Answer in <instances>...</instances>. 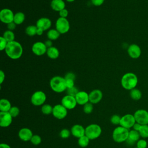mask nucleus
Wrapping results in <instances>:
<instances>
[{"label": "nucleus", "instance_id": "obj_1", "mask_svg": "<svg viewBox=\"0 0 148 148\" xmlns=\"http://www.w3.org/2000/svg\"><path fill=\"white\" fill-rule=\"evenodd\" d=\"M5 51L8 57L10 58L12 60H17L22 56L23 49L19 42L14 40L8 42Z\"/></svg>", "mask_w": 148, "mask_h": 148}, {"label": "nucleus", "instance_id": "obj_2", "mask_svg": "<svg viewBox=\"0 0 148 148\" xmlns=\"http://www.w3.org/2000/svg\"><path fill=\"white\" fill-rule=\"evenodd\" d=\"M120 82L123 88L130 91L136 87L138 83V79L135 73L127 72L123 75Z\"/></svg>", "mask_w": 148, "mask_h": 148}, {"label": "nucleus", "instance_id": "obj_3", "mask_svg": "<svg viewBox=\"0 0 148 148\" xmlns=\"http://www.w3.org/2000/svg\"><path fill=\"white\" fill-rule=\"evenodd\" d=\"M50 87L55 92L61 93L66 90L65 79L64 77L60 76H55L50 80Z\"/></svg>", "mask_w": 148, "mask_h": 148}, {"label": "nucleus", "instance_id": "obj_4", "mask_svg": "<svg viewBox=\"0 0 148 148\" xmlns=\"http://www.w3.org/2000/svg\"><path fill=\"white\" fill-rule=\"evenodd\" d=\"M130 130L120 125L116 127L112 132V138L115 142L122 143L125 142L128 137Z\"/></svg>", "mask_w": 148, "mask_h": 148}, {"label": "nucleus", "instance_id": "obj_5", "mask_svg": "<svg viewBox=\"0 0 148 148\" xmlns=\"http://www.w3.org/2000/svg\"><path fill=\"white\" fill-rule=\"evenodd\" d=\"M102 134V128L97 124H91L85 128V135L90 140H94L98 138Z\"/></svg>", "mask_w": 148, "mask_h": 148}, {"label": "nucleus", "instance_id": "obj_6", "mask_svg": "<svg viewBox=\"0 0 148 148\" xmlns=\"http://www.w3.org/2000/svg\"><path fill=\"white\" fill-rule=\"evenodd\" d=\"M46 94L40 90L34 92L31 97V102L34 106H42L46 101Z\"/></svg>", "mask_w": 148, "mask_h": 148}, {"label": "nucleus", "instance_id": "obj_7", "mask_svg": "<svg viewBox=\"0 0 148 148\" xmlns=\"http://www.w3.org/2000/svg\"><path fill=\"white\" fill-rule=\"evenodd\" d=\"M56 29L61 34L68 32L70 29V24L66 18L59 17L56 22Z\"/></svg>", "mask_w": 148, "mask_h": 148}, {"label": "nucleus", "instance_id": "obj_8", "mask_svg": "<svg viewBox=\"0 0 148 148\" xmlns=\"http://www.w3.org/2000/svg\"><path fill=\"white\" fill-rule=\"evenodd\" d=\"M136 123L141 125L148 124V111L145 109H138L134 114Z\"/></svg>", "mask_w": 148, "mask_h": 148}, {"label": "nucleus", "instance_id": "obj_9", "mask_svg": "<svg viewBox=\"0 0 148 148\" xmlns=\"http://www.w3.org/2000/svg\"><path fill=\"white\" fill-rule=\"evenodd\" d=\"M68 114L66 109L62 104H57L53 106L52 114L57 119L62 120L65 118Z\"/></svg>", "mask_w": 148, "mask_h": 148}, {"label": "nucleus", "instance_id": "obj_10", "mask_svg": "<svg viewBox=\"0 0 148 148\" xmlns=\"http://www.w3.org/2000/svg\"><path fill=\"white\" fill-rule=\"evenodd\" d=\"M14 14L13 11L9 9L5 8L0 12V20L2 23L8 24L14 20Z\"/></svg>", "mask_w": 148, "mask_h": 148}, {"label": "nucleus", "instance_id": "obj_11", "mask_svg": "<svg viewBox=\"0 0 148 148\" xmlns=\"http://www.w3.org/2000/svg\"><path fill=\"white\" fill-rule=\"evenodd\" d=\"M61 104H62L68 110L73 109L77 105L75 97L68 94L62 98Z\"/></svg>", "mask_w": 148, "mask_h": 148}, {"label": "nucleus", "instance_id": "obj_12", "mask_svg": "<svg viewBox=\"0 0 148 148\" xmlns=\"http://www.w3.org/2000/svg\"><path fill=\"white\" fill-rule=\"evenodd\" d=\"M135 123L136 121L134 114H126L121 117L120 125L130 130L132 128Z\"/></svg>", "mask_w": 148, "mask_h": 148}, {"label": "nucleus", "instance_id": "obj_13", "mask_svg": "<svg viewBox=\"0 0 148 148\" xmlns=\"http://www.w3.org/2000/svg\"><path fill=\"white\" fill-rule=\"evenodd\" d=\"M32 53L38 56H41L46 53L47 47L45 43L42 42H36L34 43L32 46Z\"/></svg>", "mask_w": 148, "mask_h": 148}, {"label": "nucleus", "instance_id": "obj_14", "mask_svg": "<svg viewBox=\"0 0 148 148\" xmlns=\"http://www.w3.org/2000/svg\"><path fill=\"white\" fill-rule=\"evenodd\" d=\"M127 53L128 56L132 59L138 58L142 53L140 47L135 43L131 44L127 49Z\"/></svg>", "mask_w": 148, "mask_h": 148}, {"label": "nucleus", "instance_id": "obj_15", "mask_svg": "<svg viewBox=\"0 0 148 148\" xmlns=\"http://www.w3.org/2000/svg\"><path fill=\"white\" fill-rule=\"evenodd\" d=\"M89 95V102L92 104H97L99 103L102 99L103 93L101 90L99 89H94L92 90Z\"/></svg>", "mask_w": 148, "mask_h": 148}, {"label": "nucleus", "instance_id": "obj_16", "mask_svg": "<svg viewBox=\"0 0 148 148\" xmlns=\"http://www.w3.org/2000/svg\"><path fill=\"white\" fill-rule=\"evenodd\" d=\"M13 117L9 112H0V126L6 128L10 126L12 123Z\"/></svg>", "mask_w": 148, "mask_h": 148}, {"label": "nucleus", "instance_id": "obj_17", "mask_svg": "<svg viewBox=\"0 0 148 148\" xmlns=\"http://www.w3.org/2000/svg\"><path fill=\"white\" fill-rule=\"evenodd\" d=\"M33 135L34 134L31 130L27 127L21 128L18 132V138L20 140L24 142L30 141Z\"/></svg>", "mask_w": 148, "mask_h": 148}, {"label": "nucleus", "instance_id": "obj_18", "mask_svg": "<svg viewBox=\"0 0 148 148\" xmlns=\"http://www.w3.org/2000/svg\"><path fill=\"white\" fill-rule=\"evenodd\" d=\"M36 26L38 28L42 29L43 31L49 30L51 26V21L47 17H41L36 23Z\"/></svg>", "mask_w": 148, "mask_h": 148}, {"label": "nucleus", "instance_id": "obj_19", "mask_svg": "<svg viewBox=\"0 0 148 148\" xmlns=\"http://www.w3.org/2000/svg\"><path fill=\"white\" fill-rule=\"evenodd\" d=\"M77 103L79 105H84L89 102V95L84 91H79L75 95Z\"/></svg>", "mask_w": 148, "mask_h": 148}, {"label": "nucleus", "instance_id": "obj_20", "mask_svg": "<svg viewBox=\"0 0 148 148\" xmlns=\"http://www.w3.org/2000/svg\"><path fill=\"white\" fill-rule=\"evenodd\" d=\"M71 135L75 138H79L85 135V128L80 124H75L71 128Z\"/></svg>", "mask_w": 148, "mask_h": 148}, {"label": "nucleus", "instance_id": "obj_21", "mask_svg": "<svg viewBox=\"0 0 148 148\" xmlns=\"http://www.w3.org/2000/svg\"><path fill=\"white\" fill-rule=\"evenodd\" d=\"M140 136L138 131L134 130H131L129 131L128 137L125 142L129 145H134L140 139Z\"/></svg>", "mask_w": 148, "mask_h": 148}, {"label": "nucleus", "instance_id": "obj_22", "mask_svg": "<svg viewBox=\"0 0 148 148\" xmlns=\"http://www.w3.org/2000/svg\"><path fill=\"white\" fill-rule=\"evenodd\" d=\"M50 6L53 10L59 12L65 8V3L63 0H52Z\"/></svg>", "mask_w": 148, "mask_h": 148}, {"label": "nucleus", "instance_id": "obj_23", "mask_svg": "<svg viewBox=\"0 0 148 148\" xmlns=\"http://www.w3.org/2000/svg\"><path fill=\"white\" fill-rule=\"evenodd\" d=\"M46 54L49 58L52 60L57 59L60 56V51L58 49L54 46H51L50 47L47 48Z\"/></svg>", "mask_w": 148, "mask_h": 148}, {"label": "nucleus", "instance_id": "obj_24", "mask_svg": "<svg viewBox=\"0 0 148 148\" xmlns=\"http://www.w3.org/2000/svg\"><path fill=\"white\" fill-rule=\"evenodd\" d=\"M10 102L5 98H2L0 100V111L1 112H9L12 108Z\"/></svg>", "mask_w": 148, "mask_h": 148}, {"label": "nucleus", "instance_id": "obj_25", "mask_svg": "<svg viewBox=\"0 0 148 148\" xmlns=\"http://www.w3.org/2000/svg\"><path fill=\"white\" fill-rule=\"evenodd\" d=\"M60 34L56 29H50L47 32V37L51 40H55L60 37Z\"/></svg>", "mask_w": 148, "mask_h": 148}, {"label": "nucleus", "instance_id": "obj_26", "mask_svg": "<svg viewBox=\"0 0 148 148\" xmlns=\"http://www.w3.org/2000/svg\"><path fill=\"white\" fill-rule=\"evenodd\" d=\"M25 14L21 12H18L14 14L13 22L16 25L21 24L25 20Z\"/></svg>", "mask_w": 148, "mask_h": 148}, {"label": "nucleus", "instance_id": "obj_27", "mask_svg": "<svg viewBox=\"0 0 148 148\" xmlns=\"http://www.w3.org/2000/svg\"><path fill=\"white\" fill-rule=\"evenodd\" d=\"M130 96L134 101H138L142 98V92L138 88H134L130 91Z\"/></svg>", "mask_w": 148, "mask_h": 148}, {"label": "nucleus", "instance_id": "obj_28", "mask_svg": "<svg viewBox=\"0 0 148 148\" xmlns=\"http://www.w3.org/2000/svg\"><path fill=\"white\" fill-rule=\"evenodd\" d=\"M2 36L7 40L8 42L14 41L15 39V35L13 31L8 29L3 32Z\"/></svg>", "mask_w": 148, "mask_h": 148}, {"label": "nucleus", "instance_id": "obj_29", "mask_svg": "<svg viewBox=\"0 0 148 148\" xmlns=\"http://www.w3.org/2000/svg\"><path fill=\"white\" fill-rule=\"evenodd\" d=\"M90 139L85 135L79 138L77 140V143L79 146L81 147H87L90 143Z\"/></svg>", "mask_w": 148, "mask_h": 148}, {"label": "nucleus", "instance_id": "obj_30", "mask_svg": "<svg viewBox=\"0 0 148 148\" xmlns=\"http://www.w3.org/2000/svg\"><path fill=\"white\" fill-rule=\"evenodd\" d=\"M53 106L48 103L43 104L41 107V112L45 115H49L52 114Z\"/></svg>", "mask_w": 148, "mask_h": 148}, {"label": "nucleus", "instance_id": "obj_31", "mask_svg": "<svg viewBox=\"0 0 148 148\" xmlns=\"http://www.w3.org/2000/svg\"><path fill=\"white\" fill-rule=\"evenodd\" d=\"M37 27L34 25H30L25 28V34L30 36H33L36 35Z\"/></svg>", "mask_w": 148, "mask_h": 148}, {"label": "nucleus", "instance_id": "obj_32", "mask_svg": "<svg viewBox=\"0 0 148 148\" xmlns=\"http://www.w3.org/2000/svg\"><path fill=\"white\" fill-rule=\"evenodd\" d=\"M138 132L140 134V137H142V138H148V124L142 125Z\"/></svg>", "mask_w": 148, "mask_h": 148}, {"label": "nucleus", "instance_id": "obj_33", "mask_svg": "<svg viewBox=\"0 0 148 148\" xmlns=\"http://www.w3.org/2000/svg\"><path fill=\"white\" fill-rule=\"evenodd\" d=\"M93 109H94L93 104L90 102H88L87 103H86L85 105H84L83 107V110L84 113L86 114L91 113L93 111Z\"/></svg>", "mask_w": 148, "mask_h": 148}, {"label": "nucleus", "instance_id": "obj_34", "mask_svg": "<svg viewBox=\"0 0 148 148\" xmlns=\"http://www.w3.org/2000/svg\"><path fill=\"white\" fill-rule=\"evenodd\" d=\"M30 142L34 145H39L42 142V138L39 135L34 134L30 140Z\"/></svg>", "mask_w": 148, "mask_h": 148}, {"label": "nucleus", "instance_id": "obj_35", "mask_svg": "<svg viewBox=\"0 0 148 148\" xmlns=\"http://www.w3.org/2000/svg\"><path fill=\"white\" fill-rule=\"evenodd\" d=\"M71 135V130H69L68 128L62 129L59 133V135L62 139H67Z\"/></svg>", "mask_w": 148, "mask_h": 148}, {"label": "nucleus", "instance_id": "obj_36", "mask_svg": "<svg viewBox=\"0 0 148 148\" xmlns=\"http://www.w3.org/2000/svg\"><path fill=\"white\" fill-rule=\"evenodd\" d=\"M121 117L118 114H113L112 116V117L110 119V123L115 125H120V120H121Z\"/></svg>", "mask_w": 148, "mask_h": 148}, {"label": "nucleus", "instance_id": "obj_37", "mask_svg": "<svg viewBox=\"0 0 148 148\" xmlns=\"http://www.w3.org/2000/svg\"><path fill=\"white\" fill-rule=\"evenodd\" d=\"M9 113L13 117V118H14L18 116V114L20 113V109L17 106H12L10 110L9 111Z\"/></svg>", "mask_w": 148, "mask_h": 148}, {"label": "nucleus", "instance_id": "obj_38", "mask_svg": "<svg viewBox=\"0 0 148 148\" xmlns=\"http://www.w3.org/2000/svg\"><path fill=\"white\" fill-rule=\"evenodd\" d=\"M137 148H146L147 146V141L144 139H140L136 143Z\"/></svg>", "mask_w": 148, "mask_h": 148}, {"label": "nucleus", "instance_id": "obj_39", "mask_svg": "<svg viewBox=\"0 0 148 148\" xmlns=\"http://www.w3.org/2000/svg\"><path fill=\"white\" fill-rule=\"evenodd\" d=\"M8 42L7 40L2 36L0 37V50L3 51L5 50Z\"/></svg>", "mask_w": 148, "mask_h": 148}, {"label": "nucleus", "instance_id": "obj_40", "mask_svg": "<svg viewBox=\"0 0 148 148\" xmlns=\"http://www.w3.org/2000/svg\"><path fill=\"white\" fill-rule=\"evenodd\" d=\"M79 90L75 87H73L70 88H67L66 89V92L68 95H70L73 97H75V95L77 94V93L79 92Z\"/></svg>", "mask_w": 148, "mask_h": 148}, {"label": "nucleus", "instance_id": "obj_41", "mask_svg": "<svg viewBox=\"0 0 148 148\" xmlns=\"http://www.w3.org/2000/svg\"><path fill=\"white\" fill-rule=\"evenodd\" d=\"M65 83H66V88H72V87L75 86V80H73V79H65Z\"/></svg>", "mask_w": 148, "mask_h": 148}, {"label": "nucleus", "instance_id": "obj_42", "mask_svg": "<svg viewBox=\"0 0 148 148\" xmlns=\"http://www.w3.org/2000/svg\"><path fill=\"white\" fill-rule=\"evenodd\" d=\"M59 16L60 17H62V18H66L67 16H68V11L67 9H66L65 8L61 10V11H60L59 12Z\"/></svg>", "mask_w": 148, "mask_h": 148}, {"label": "nucleus", "instance_id": "obj_43", "mask_svg": "<svg viewBox=\"0 0 148 148\" xmlns=\"http://www.w3.org/2000/svg\"><path fill=\"white\" fill-rule=\"evenodd\" d=\"M104 1L105 0H91V3L95 6H99L102 5Z\"/></svg>", "mask_w": 148, "mask_h": 148}, {"label": "nucleus", "instance_id": "obj_44", "mask_svg": "<svg viewBox=\"0 0 148 148\" xmlns=\"http://www.w3.org/2000/svg\"><path fill=\"white\" fill-rule=\"evenodd\" d=\"M64 78L65 79H73V80H75L76 76H75V75L73 73H72V72H68V73H67L65 75Z\"/></svg>", "mask_w": 148, "mask_h": 148}, {"label": "nucleus", "instance_id": "obj_45", "mask_svg": "<svg viewBox=\"0 0 148 148\" xmlns=\"http://www.w3.org/2000/svg\"><path fill=\"white\" fill-rule=\"evenodd\" d=\"M16 24L13 21L7 24V28L8 30L13 31L16 28Z\"/></svg>", "mask_w": 148, "mask_h": 148}, {"label": "nucleus", "instance_id": "obj_46", "mask_svg": "<svg viewBox=\"0 0 148 148\" xmlns=\"http://www.w3.org/2000/svg\"><path fill=\"white\" fill-rule=\"evenodd\" d=\"M5 78V73L3 72V71L1 70L0 71V84H2V83L3 82Z\"/></svg>", "mask_w": 148, "mask_h": 148}, {"label": "nucleus", "instance_id": "obj_47", "mask_svg": "<svg viewBox=\"0 0 148 148\" xmlns=\"http://www.w3.org/2000/svg\"><path fill=\"white\" fill-rule=\"evenodd\" d=\"M141 124L138 123H135V124L133 125L132 127V130H134L135 131H139V130H140V127H141Z\"/></svg>", "mask_w": 148, "mask_h": 148}, {"label": "nucleus", "instance_id": "obj_48", "mask_svg": "<svg viewBox=\"0 0 148 148\" xmlns=\"http://www.w3.org/2000/svg\"><path fill=\"white\" fill-rule=\"evenodd\" d=\"M44 43H45V45L46 46V47H47V48L50 47L52 46V43H52V40H50V39H48V40H46Z\"/></svg>", "mask_w": 148, "mask_h": 148}, {"label": "nucleus", "instance_id": "obj_49", "mask_svg": "<svg viewBox=\"0 0 148 148\" xmlns=\"http://www.w3.org/2000/svg\"><path fill=\"white\" fill-rule=\"evenodd\" d=\"M0 148H11V147L7 143H2L0 144Z\"/></svg>", "mask_w": 148, "mask_h": 148}, {"label": "nucleus", "instance_id": "obj_50", "mask_svg": "<svg viewBox=\"0 0 148 148\" xmlns=\"http://www.w3.org/2000/svg\"><path fill=\"white\" fill-rule=\"evenodd\" d=\"M43 32H44V31H43L42 29H40V28H38V29H37V31H36V35H39V36L42 35L43 34Z\"/></svg>", "mask_w": 148, "mask_h": 148}, {"label": "nucleus", "instance_id": "obj_51", "mask_svg": "<svg viewBox=\"0 0 148 148\" xmlns=\"http://www.w3.org/2000/svg\"><path fill=\"white\" fill-rule=\"evenodd\" d=\"M67 2H73V1H75V0H66Z\"/></svg>", "mask_w": 148, "mask_h": 148}, {"label": "nucleus", "instance_id": "obj_52", "mask_svg": "<svg viewBox=\"0 0 148 148\" xmlns=\"http://www.w3.org/2000/svg\"><path fill=\"white\" fill-rule=\"evenodd\" d=\"M134 148H137V147H134Z\"/></svg>", "mask_w": 148, "mask_h": 148}]
</instances>
